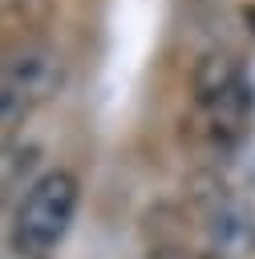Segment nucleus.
<instances>
[{"mask_svg": "<svg viewBox=\"0 0 255 259\" xmlns=\"http://www.w3.org/2000/svg\"><path fill=\"white\" fill-rule=\"evenodd\" d=\"M239 81H243V65H239V57L227 53V49H210V53L198 57L194 77H190V85H194V101L219 97V93H227V89L239 85Z\"/></svg>", "mask_w": 255, "mask_h": 259, "instance_id": "nucleus-5", "label": "nucleus"}, {"mask_svg": "<svg viewBox=\"0 0 255 259\" xmlns=\"http://www.w3.org/2000/svg\"><path fill=\"white\" fill-rule=\"evenodd\" d=\"M251 121H255V85L243 77L227 93L206 97V101H194L190 117L182 121V134L206 158H227V154H235L247 142Z\"/></svg>", "mask_w": 255, "mask_h": 259, "instance_id": "nucleus-3", "label": "nucleus"}, {"mask_svg": "<svg viewBox=\"0 0 255 259\" xmlns=\"http://www.w3.org/2000/svg\"><path fill=\"white\" fill-rule=\"evenodd\" d=\"M0 85L20 93L28 105L53 101L65 89V57L36 36H16L0 53Z\"/></svg>", "mask_w": 255, "mask_h": 259, "instance_id": "nucleus-4", "label": "nucleus"}, {"mask_svg": "<svg viewBox=\"0 0 255 259\" xmlns=\"http://www.w3.org/2000/svg\"><path fill=\"white\" fill-rule=\"evenodd\" d=\"M150 259H215V255L202 247H190V251H150Z\"/></svg>", "mask_w": 255, "mask_h": 259, "instance_id": "nucleus-7", "label": "nucleus"}, {"mask_svg": "<svg viewBox=\"0 0 255 259\" xmlns=\"http://www.w3.org/2000/svg\"><path fill=\"white\" fill-rule=\"evenodd\" d=\"M186 206L198 227V247L215 259H247L255 255V210L210 170L186 182Z\"/></svg>", "mask_w": 255, "mask_h": 259, "instance_id": "nucleus-2", "label": "nucleus"}, {"mask_svg": "<svg viewBox=\"0 0 255 259\" xmlns=\"http://www.w3.org/2000/svg\"><path fill=\"white\" fill-rule=\"evenodd\" d=\"M28 113H32V105H28L20 93H12L8 85H0V158L16 146L20 125L28 121Z\"/></svg>", "mask_w": 255, "mask_h": 259, "instance_id": "nucleus-6", "label": "nucleus"}, {"mask_svg": "<svg viewBox=\"0 0 255 259\" xmlns=\"http://www.w3.org/2000/svg\"><path fill=\"white\" fill-rule=\"evenodd\" d=\"M81 206V178L65 166L45 170L28 182L12 214V251L20 259H49V251L69 235Z\"/></svg>", "mask_w": 255, "mask_h": 259, "instance_id": "nucleus-1", "label": "nucleus"}]
</instances>
